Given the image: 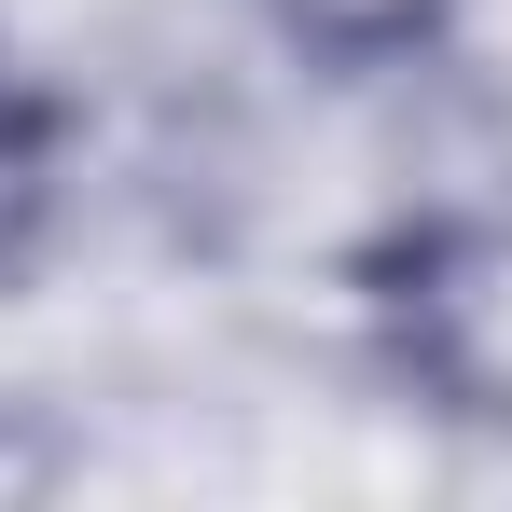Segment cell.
I'll use <instances>...</instances> for the list:
<instances>
[{"instance_id":"cell-1","label":"cell","mask_w":512,"mask_h":512,"mask_svg":"<svg viewBox=\"0 0 512 512\" xmlns=\"http://www.w3.org/2000/svg\"><path fill=\"white\" fill-rule=\"evenodd\" d=\"M291 14H305V28H319V42H346V56H388V42H402V28H416L429 0H291Z\"/></svg>"}]
</instances>
